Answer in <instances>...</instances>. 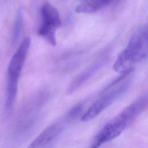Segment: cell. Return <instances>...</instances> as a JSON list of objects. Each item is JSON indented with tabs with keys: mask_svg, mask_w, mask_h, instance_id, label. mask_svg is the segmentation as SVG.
<instances>
[{
	"mask_svg": "<svg viewBox=\"0 0 148 148\" xmlns=\"http://www.w3.org/2000/svg\"><path fill=\"white\" fill-rule=\"evenodd\" d=\"M42 23L38 34L52 46L56 45V31L61 25V20L57 9L46 2L41 8Z\"/></svg>",
	"mask_w": 148,
	"mask_h": 148,
	"instance_id": "obj_5",
	"label": "cell"
},
{
	"mask_svg": "<svg viewBox=\"0 0 148 148\" xmlns=\"http://www.w3.org/2000/svg\"><path fill=\"white\" fill-rule=\"evenodd\" d=\"M131 83V80L128 79L116 87L114 86H113V88L110 87L108 90L101 92L102 95L94 102L82 116L81 121H87L98 116L127 91L130 87Z\"/></svg>",
	"mask_w": 148,
	"mask_h": 148,
	"instance_id": "obj_4",
	"label": "cell"
},
{
	"mask_svg": "<svg viewBox=\"0 0 148 148\" xmlns=\"http://www.w3.org/2000/svg\"><path fill=\"white\" fill-rule=\"evenodd\" d=\"M83 109V105L82 103H78L74 106L65 115L66 118L71 121L76 119L78 116L80 114Z\"/></svg>",
	"mask_w": 148,
	"mask_h": 148,
	"instance_id": "obj_10",
	"label": "cell"
},
{
	"mask_svg": "<svg viewBox=\"0 0 148 148\" xmlns=\"http://www.w3.org/2000/svg\"><path fill=\"white\" fill-rule=\"evenodd\" d=\"M112 0H84L76 8L79 13H92L107 6Z\"/></svg>",
	"mask_w": 148,
	"mask_h": 148,
	"instance_id": "obj_8",
	"label": "cell"
},
{
	"mask_svg": "<svg viewBox=\"0 0 148 148\" xmlns=\"http://www.w3.org/2000/svg\"><path fill=\"white\" fill-rule=\"evenodd\" d=\"M29 38H25L13 55L8 68L5 109L9 111L14 102L18 88V81L30 46Z\"/></svg>",
	"mask_w": 148,
	"mask_h": 148,
	"instance_id": "obj_3",
	"label": "cell"
},
{
	"mask_svg": "<svg viewBox=\"0 0 148 148\" xmlns=\"http://www.w3.org/2000/svg\"><path fill=\"white\" fill-rule=\"evenodd\" d=\"M70 121L64 117V119L57 121L48 126L31 142L29 147H42L54 140L64 131L65 124Z\"/></svg>",
	"mask_w": 148,
	"mask_h": 148,
	"instance_id": "obj_6",
	"label": "cell"
},
{
	"mask_svg": "<svg viewBox=\"0 0 148 148\" xmlns=\"http://www.w3.org/2000/svg\"><path fill=\"white\" fill-rule=\"evenodd\" d=\"M147 103L148 96L145 92L103 126L95 136L91 147H98L119 136L146 109Z\"/></svg>",
	"mask_w": 148,
	"mask_h": 148,
	"instance_id": "obj_1",
	"label": "cell"
},
{
	"mask_svg": "<svg viewBox=\"0 0 148 148\" xmlns=\"http://www.w3.org/2000/svg\"><path fill=\"white\" fill-rule=\"evenodd\" d=\"M148 52V30L146 24L140 27L131 36L125 49L119 54L113 69L122 72L136 63L144 60Z\"/></svg>",
	"mask_w": 148,
	"mask_h": 148,
	"instance_id": "obj_2",
	"label": "cell"
},
{
	"mask_svg": "<svg viewBox=\"0 0 148 148\" xmlns=\"http://www.w3.org/2000/svg\"><path fill=\"white\" fill-rule=\"evenodd\" d=\"M108 56L106 54L103 56L75 77L67 87V94H71L75 92L95 75L105 64L108 61Z\"/></svg>",
	"mask_w": 148,
	"mask_h": 148,
	"instance_id": "obj_7",
	"label": "cell"
},
{
	"mask_svg": "<svg viewBox=\"0 0 148 148\" xmlns=\"http://www.w3.org/2000/svg\"><path fill=\"white\" fill-rule=\"evenodd\" d=\"M22 24H23V17L22 14L20 11H18L16 18V20L14 22V27H13V34H12V42L13 43L16 42L21 33V28H22Z\"/></svg>",
	"mask_w": 148,
	"mask_h": 148,
	"instance_id": "obj_9",
	"label": "cell"
}]
</instances>
